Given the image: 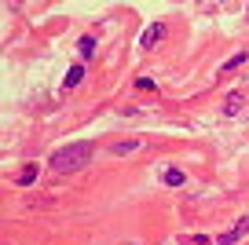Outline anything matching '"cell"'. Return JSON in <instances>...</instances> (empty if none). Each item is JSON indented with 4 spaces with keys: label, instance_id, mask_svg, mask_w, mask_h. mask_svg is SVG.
Listing matches in <instances>:
<instances>
[{
    "label": "cell",
    "instance_id": "cell-1",
    "mask_svg": "<svg viewBox=\"0 0 249 245\" xmlns=\"http://www.w3.org/2000/svg\"><path fill=\"white\" fill-rule=\"evenodd\" d=\"M92 150H95V146L81 139V143H70V146H62V150H55L48 165H52V172H62V176H70V172L85 169L88 161H92Z\"/></svg>",
    "mask_w": 249,
    "mask_h": 245
},
{
    "label": "cell",
    "instance_id": "cell-2",
    "mask_svg": "<svg viewBox=\"0 0 249 245\" xmlns=\"http://www.w3.org/2000/svg\"><path fill=\"white\" fill-rule=\"evenodd\" d=\"M246 234H249V216H242V220H234L231 227H227L224 234L216 238V242H220V245H238V242H242Z\"/></svg>",
    "mask_w": 249,
    "mask_h": 245
},
{
    "label": "cell",
    "instance_id": "cell-3",
    "mask_svg": "<svg viewBox=\"0 0 249 245\" xmlns=\"http://www.w3.org/2000/svg\"><path fill=\"white\" fill-rule=\"evenodd\" d=\"M161 37H165V22H150L147 30H143V48H154Z\"/></svg>",
    "mask_w": 249,
    "mask_h": 245
},
{
    "label": "cell",
    "instance_id": "cell-4",
    "mask_svg": "<svg viewBox=\"0 0 249 245\" xmlns=\"http://www.w3.org/2000/svg\"><path fill=\"white\" fill-rule=\"evenodd\" d=\"M242 106H246V95H242V92H227V99H224V117H234Z\"/></svg>",
    "mask_w": 249,
    "mask_h": 245
},
{
    "label": "cell",
    "instance_id": "cell-5",
    "mask_svg": "<svg viewBox=\"0 0 249 245\" xmlns=\"http://www.w3.org/2000/svg\"><path fill=\"white\" fill-rule=\"evenodd\" d=\"M140 139H117V143H110V154H117V158H124V154H136L140 150Z\"/></svg>",
    "mask_w": 249,
    "mask_h": 245
},
{
    "label": "cell",
    "instance_id": "cell-6",
    "mask_svg": "<svg viewBox=\"0 0 249 245\" xmlns=\"http://www.w3.org/2000/svg\"><path fill=\"white\" fill-rule=\"evenodd\" d=\"M37 176H40V165H33V161H30V165L18 172V187H33V183H37Z\"/></svg>",
    "mask_w": 249,
    "mask_h": 245
},
{
    "label": "cell",
    "instance_id": "cell-7",
    "mask_svg": "<svg viewBox=\"0 0 249 245\" xmlns=\"http://www.w3.org/2000/svg\"><path fill=\"white\" fill-rule=\"evenodd\" d=\"M81 81H85V66H81V62H77V66H70V73H66V81H62V88H77Z\"/></svg>",
    "mask_w": 249,
    "mask_h": 245
},
{
    "label": "cell",
    "instance_id": "cell-8",
    "mask_svg": "<svg viewBox=\"0 0 249 245\" xmlns=\"http://www.w3.org/2000/svg\"><path fill=\"white\" fill-rule=\"evenodd\" d=\"M161 179H165L169 187H183V183H187V176H183L179 169H165V172H161Z\"/></svg>",
    "mask_w": 249,
    "mask_h": 245
},
{
    "label": "cell",
    "instance_id": "cell-9",
    "mask_svg": "<svg viewBox=\"0 0 249 245\" xmlns=\"http://www.w3.org/2000/svg\"><path fill=\"white\" fill-rule=\"evenodd\" d=\"M246 59H249V55H246V52H234V55H231V59H227V62H224V73H231V70H238V66H242V62H246Z\"/></svg>",
    "mask_w": 249,
    "mask_h": 245
},
{
    "label": "cell",
    "instance_id": "cell-10",
    "mask_svg": "<svg viewBox=\"0 0 249 245\" xmlns=\"http://www.w3.org/2000/svg\"><path fill=\"white\" fill-rule=\"evenodd\" d=\"M95 52V37H85V40H81V55H85V59H88V55H92Z\"/></svg>",
    "mask_w": 249,
    "mask_h": 245
}]
</instances>
